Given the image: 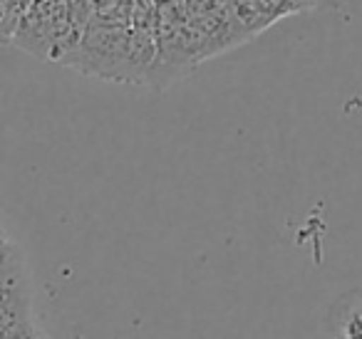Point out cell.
<instances>
[{"mask_svg":"<svg viewBox=\"0 0 362 339\" xmlns=\"http://www.w3.org/2000/svg\"><path fill=\"white\" fill-rule=\"evenodd\" d=\"M330 327L337 339H362V290L337 299L330 312Z\"/></svg>","mask_w":362,"mask_h":339,"instance_id":"277c9868","label":"cell"},{"mask_svg":"<svg viewBox=\"0 0 362 339\" xmlns=\"http://www.w3.org/2000/svg\"><path fill=\"white\" fill-rule=\"evenodd\" d=\"M90 25V0H33L11 45L40 60L62 62Z\"/></svg>","mask_w":362,"mask_h":339,"instance_id":"6da1fadb","label":"cell"},{"mask_svg":"<svg viewBox=\"0 0 362 339\" xmlns=\"http://www.w3.org/2000/svg\"><path fill=\"white\" fill-rule=\"evenodd\" d=\"M62 65L87 77L134 85L132 70V25L90 23L77 47L62 60Z\"/></svg>","mask_w":362,"mask_h":339,"instance_id":"7a4b0ae2","label":"cell"},{"mask_svg":"<svg viewBox=\"0 0 362 339\" xmlns=\"http://www.w3.org/2000/svg\"><path fill=\"white\" fill-rule=\"evenodd\" d=\"M0 339H45L33 312L25 258L11 235H3L0 255Z\"/></svg>","mask_w":362,"mask_h":339,"instance_id":"3957f363","label":"cell"}]
</instances>
